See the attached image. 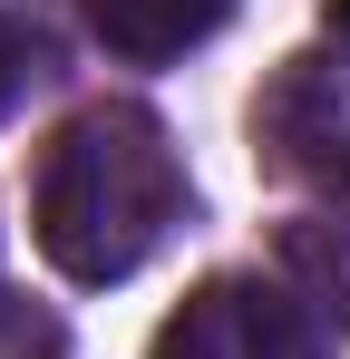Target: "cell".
Masks as SVG:
<instances>
[{"label": "cell", "instance_id": "ba28073f", "mask_svg": "<svg viewBox=\"0 0 350 359\" xmlns=\"http://www.w3.org/2000/svg\"><path fill=\"white\" fill-rule=\"evenodd\" d=\"M321 10H331V29H341V39H350V0H321Z\"/></svg>", "mask_w": 350, "mask_h": 359}, {"label": "cell", "instance_id": "6da1fadb", "mask_svg": "<svg viewBox=\"0 0 350 359\" xmlns=\"http://www.w3.org/2000/svg\"><path fill=\"white\" fill-rule=\"evenodd\" d=\"M30 224H39V252L88 292H108L136 262H156V243L185 224V165H175L166 117L136 107V97L78 107L39 156Z\"/></svg>", "mask_w": 350, "mask_h": 359}, {"label": "cell", "instance_id": "7a4b0ae2", "mask_svg": "<svg viewBox=\"0 0 350 359\" xmlns=\"http://www.w3.org/2000/svg\"><path fill=\"white\" fill-rule=\"evenodd\" d=\"M156 359H321L311 311L263 272H214L205 292L156 330Z\"/></svg>", "mask_w": 350, "mask_h": 359}, {"label": "cell", "instance_id": "52a82bcc", "mask_svg": "<svg viewBox=\"0 0 350 359\" xmlns=\"http://www.w3.org/2000/svg\"><path fill=\"white\" fill-rule=\"evenodd\" d=\"M0 359H68V340H58V320L39 301L0 292Z\"/></svg>", "mask_w": 350, "mask_h": 359}, {"label": "cell", "instance_id": "277c9868", "mask_svg": "<svg viewBox=\"0 0 350 359\" xmlns=\"http://www.w3.org/2000/svg\"><path fill=\"white\" fill-rule=\"evenodd\" d=\"M224 20H233V0H88V29L108 39L117 59H136V68L205 49Z\"/></svg>", "mask_w": 350, "mask_h": 359}, {"label": "cell", "instance_id": "3957f363", "mask_svg": "<svg viewBox=\"0 0 350 359\" xmlns=\"http://www.w3.org/2000/svg\"><path fill=\"white\" fill-rule=\"evenodd\" d=\"M253 146L302 184L350 194V59H283L273 88L253 97Z\"/></svg>", "mask_w": 350, "mask_h": 359}, {"label": "cell", "instance_id": "8992f818", "mask_svg": "<svg viewBox=\"0 0 350 359\" xmlns=\"http://www.w3.org/2000/svg\"><path fill=\"white\" fill-rule=\"evenodd\" d=\"M39 78H49V39H39V20L0 0V117H10V107H20Z\"/></svg>", "mask_w": 350, "mask_h": 359}, {"label": "cell", "instance_id": "5b68a950", "mask_svg": "<svg viewBox=\"0 0 350 359\" xmlns=\"http://www.w3.org/2000/svg\"><path fill=\"white\" fill-rule=\"evenodd\" d=\"M283 262H292V282L311 292V311L350 330V194L331 204V214H302V224H292Z\"/></svg>", "mask_w": 350, "mask_h": 359}]
</instances>
